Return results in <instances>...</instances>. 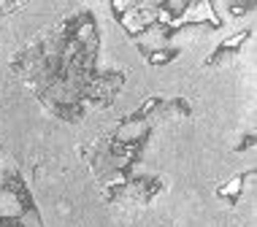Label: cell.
Segmentation results:
<instances>
[{"label":"cell","mask_w":257,"mask_h":227,"mask_svg":"<svg viewBox=\"0 0 257 227\" xmlns=\"http://www.w3.org/2000/svg\"><path fill=\"white\" fill-rule=\"evenodd\" d=\"M27 211L22 192L14 187H0V222H17Z\"/></svg>","instance_id":"obj_1"},{"label":"cell","mask_w":257,"mask_h":227,"mask_svg":"<svg viewBox=\"0 0 257 227\" xmlns=\"http://www.w3.org/2000/svg\"><path fill=\"white\" fill-rule=\"evenodd\" d=\"M144 130H147V125L144 122H124V125L119 127V133H116V138H119L122 143H133V141H138L144 135Z\"/></svg>","instance_id":"obj_2"},{"label":"cell","mask_w":257,"mask_h":227,"mask_svg":"<svg viewBox=\"0 0 257 227\" xmlns=\"http://www.w3.org/2000/svg\"><path fill=\"white\" fill-rule=\"evenodd\" d=\"M0 227H22V224H17V222H0Z\"/></svg>","instance_id":"obj_3"}]
</instances>
